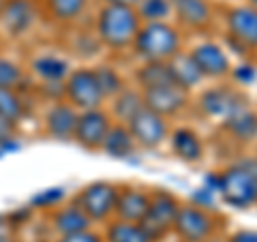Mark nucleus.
Listing matches in <instances>:
<instances>
[{
    "instance_id": "1",
    "label": "nucleus",
    "mask_w": 257,
    "mask_h": 242,
    "mask_svg": "<svg viewBox=\"0 0 257 242\" xmlns=\"http://www.w3.org/2000/svg\"><path fill=\"white\" fill-rule=\"evenodd\" d=\"M142 28V20L135 7L99 5L94 11V37L103 50L124 54L131 52V45Z\"/></svg>"
},
{
    "instance_id": "2",
    "label": "nucleus",
    "mask_w": 257,
    "mask_h": 242,
    "mask_svg": "<svg viewBox=\"0 0 257 242\" xmlns=\"http://www.w3.org/2000/svg\"><path fill=\"white\" fill-rule=\"evenodd\" d=\"M251 94L242 88H236L231 82H210L204 84L191 99V111L202 120L221 125L238 111L251 107Z\"/></svg>"
},
{
    "instance_id": "3",
    "label": "nucleus",
    "mask_w": 257,
    "mask_h": 242,
    "mask_svg": "<svg viewBox=\"0 0 257 242\" xmlns=\"http://www.w3.org/2000/svg\"><path fill=\"white\" fill-rule=\"evenodd\" d=\"M189 37L174 22L142 24L131 45V56L138 62H167L176 54L187 50Z\"/></svg>"
},
{
    "instance_id": "4",
    "label": "nucleus",
    "mask_w": 257,
    "mask_h": 242,
    "mask_svg": "<svg viewBox=\"0 0 257 242\" xmlns=\"http://www.w3.org/2000/svg\"><path fill=\"white\" fill-rule=\"evenodd\" d=\"M225 225L227 216L223 212H208L189 201H182L174 219L172 238L178 242H208L210 238L225 233Z\"/></svg>"
},
{
    "instance_id": "5",
    "label": "nucleus",
    "mask_w": 257,
    "mask_h": 242,
    "mask_svg": "<svg viewBox=\"0 0 257 242\" xmlns=\"http://www.w3.org/2000/svg\"><path fill=\"white\" fill-rule=\"evenodd\" d=\"M172 22L189 39L214 35L219 30V3L216 0H172Z\"/></svg>"
},
{
    "instance_id": "6",
    "label": "nucleus",
    "mask_w": 257,
    "mask_h": 242,
    "mask_svg": "<svg viewBox=\"0 0 257 242\" xmlns=\"http://www.w3.org/2000/svg\"><path fill=\"white\" fill-rule=\"evenodd\" d=\"M182 206V199L174 191L155 187L150 189V204L146 216L140 221L142 229L148 233L152 242H167L172 238L174 219Z\"/></svg>"
},
{
    "instance_id": "7",
    "label": "nucleus",
    "mask_w": 257,
    "mask_h": 242,
    "mask_svg": "<svg viewBox=\"0 0 257 242\" xmlns=\"http://www.w3.org/2000/svg\"><path fill=\"white\" fill-rule=\"evenodd\" d=\"M221 204L229 206L234 210H253L257 208V174L248 172L236 161H229L221 167Z\"/></svg>"
},
{
    "instance_id": "8",
    "label": "nucleus",
    "mask_w": 257,
    "mask_h": 242,
    "mask_svg": "<svg viewBox=\"0 0 257 242\" xmlns=\"http://www.w3.org/2000/svg\"><path fill=\"white\" fill-rule=\"evenodd\" d=\"M187 52L193 58V62L197 64L199 73L204 75L206 84L210 82H227L229 71H231V56L225 52V47L214 35H204L195 37L193 41L187 43Z\"/></svg>"
},
{
    "instance_id": "9",
    "label": "nucleus",
    "mask_w": 257,
    "mask_h": 242,
    "mask_svg": "<svg viewBox=\"0 0 257 242\" xmlns=\"http://www.w3.org/2000/svg\"><path fill=\"white\" fill-rule=\"evenodd\" d=\"M219 32L234 37L257 56V9L244 0L219 3Z\"/></svg>"
},
{
    "instance_id": "10",
    "label": "nucleus",
    "mask_w": 257,
    "mask_h": 242,
    "mask_svg": "<svg viewBox=\"0 0 257 242\" xmlns=\"http://www.w3.org/2000/svg\"><path fill=\"white\" fill-rule=\"evenodd\" d=\"M64 86V101L71 103L77 111L105 107V96L96 79L94 67H77L71 69L69 77L62 82Z\"/></svg>"
},
{
    "instance_id": "11",
    "label": "nucleus",
    "mask_w": 257,
    "mask_h": 242,
    "mask_svg": "<svg viewBox=\"0 0 257 242\" xmlns=\"http://www.w3.org/2000/svg\"><path fill=\"white\" fill-rule=\"evenodd\" d=\"M118 199V184L109 180H96L86 184L75 195V204L82 208L84 214L92 225H105L114 219Z\"/></svg>"
},
{
    "instance_id": "12",
    "label": "nucleus",
    "mask_w": 257,
    "mask_h": 242,
    "mask_svg": "<svg viewBox=\"0 0 257 242\" xmlns=\"http://www.w3.org/2000/svg\"><path fill=\"white\" fill-rule=\"evenodd\" d=\"M126 127L131 131L135 144H138V148L146 152H155L163 148L172 131L170 120L159 116L157 111H152L148 107H144Z\"/></svg>"
},
{
    "instance_id": "13",
    "label": "nucleus",
    "mask_w": 257,
    "mask_h": 242,
    "mask_svg": "<svg viewBox=\"0 0 257 242\" xmlns=\"http://www.w3.org/2000/svg\"><path fill=\"white\" fill-rule=\"evenodd\" d=\"M142 92H144V103H146V107L157 111L159 116L167 118L170 123L191 114L193 94H187L174 84L148 88V90H142Z\"/></svg>"
},
{
    "instance_id": "14",
    "label": "nucleus",
    "mask_w": 257,
    "mask_h": 242,
    "mask_svg": "<svg viewBox=\"0 0 257 242\" xmlns=\"http://www.w3.org/2000/svg\"><path fill=\"white\" fill-rule=\"evenodd\" d=\"M165 146L170 148L172 157L184 165H199L204 161L206 148H208L204 135L187 123L172 125V131Z\"/></svg>"
},
{
    "instance_id": "15",
    "label": "nucleus",
    "mask_w": 257,
    "mask_h": 242,
    "mask_svg": "<svg viewBox=\"0 0 257 242\" xmlns=\"http://www.w3.org/2000/svg\"><path fill=\"white\" fill-rule=\"evenodd\" d=\"M111 123H114V120H111L107 107L79 111L73 142H77L84 150H92V152L101 150L103 140H105Z\"/></svg>"
},
{
    "instance_id": "16",
    "label": "nucleus",
    "mask_w": 257,
    "mask_h": 242,
    "mask_svg": "<svg viewBox=\"0 0 257 242\" xmlns=\"http://www.w3.org/2000/svg\"><path fill=\"white\" fill-rule=\"evenodd\" d=\"M216 133L223 135L231 146H236L238 152L253 148L257 142V107L251 105L223 120L221 125H216Z\"/></svg>"
},
{
    "instance_id": "17",
    "label": "nucleus",
    "mask_w": 257,
    "mask_h": 242,
    "mask_svg": "<svg viewBox=\"0 0 257 242\" xmlns=\"http://www.w3.org/2000/svg\"><path fill=\"white\" fill-rule=\"evenodd\" d=\"M150 187L144 184H118V199L114 219L140 223L148 212Z\"/></svg>"
},
{
    "instance_id": "18",
    "label": "nucleus",
    "mask_w": 257,
    "mask_h": 242,
    "mask_svg": "<svg viewBox=\"0 0 257 242\" xmlns=\"http://www.w3.org/2000/svg\"><path fill=\"white\" fill-rule=\"evenodd\" d=\"M79 111L67 101H54L45 111V133L56 142H71L75 135Z\"/></svg>"
},
{
    "instance_id": "19",
    "label": "nucleus",
    "mask_w": 257,
    "mask_h": 242,
    "mask_svg": "<svg viewBox=\"0 0 257 242\" xmlns=\"http://www.w3.org/2000/svg\"><path fill=\"white\" fill-rule=\"evenodd\" d=\"M167 69H170L174 86H178L180 90H184L187 94H195L199 88L206 84L204 75L199 73L197 64L193 62L187 50H182L180 54H176L174 58L167 60Z\"/></svg>"
},
{
    "instance_id": "20",
    "label": "nucleus",
    "mask_w": 257,
    "mask_h": 242,
    "mask_svg": "<svg viewBox=\"0 0 257 242\" xmlns=\"http://www.w3.org/2000/svg\"><path fill=\"white\" fill-rule=\"evenodd\" d=\"M107 103H109L107 111H109L111 120H114V123H122V125H128L144 107H146V103H144V92L133 84L122 88V90H120L114 99H109Z\"/></svg>"
},
{
    "instance_id": "21",
    "label": "nucleus",
    "mask_w": 257,
    "mask_h": 242,
    "mask_svg": "<svg viewBox=\"0 0 257 242\" xmlns=\"http://www.w3.org/2000/svg\"><path fill=\"white\" fill-rule=\"evenodd\" d=\"M0 20L11 35H24L37 20L35 5L32 0H7Z\"/></svg>"
},
{
    "instance_id": "22",
    "label": "nucleus",
    "mask_w": 257,
    "mask_h": 242,
    "mask_svg": "<svg viewBox=\"0 0 257 242\" xmlns=\"http://www.w3.org/2000/svg\"><path fill=\"white\" fill-rule=\"evenodd\" d=\"M138 144H135L128 127L122 123H111L109 131L103 140L101 152H105L109 159H131L138 152Z\"/></svg>"
},
{
    "instance_id": "23",
    "label": "nucleus",
    "mask_w": 257,
    "mask_h": 242,
    "mask_svg": "<svg viewBox=\"0 0 257 242\" xmlns=\"http://www.w3.org/2000/svg\"><path fill=\"white\" fill-rule=\"evenodd\" d=\"M52 225H54V231L58 233V236H69V233H77V231L92 227L90 219L84 214V210L75 204V201L73 204L56 208L54 214H52Z\"/></svg>"
},
{
    "instance_id": "24",
    "label": "nucleus",
    "mask_w": 257,
    "mask_h": 242,
    "mask_svg": "<svg viewBox=\"0 0 257 242\" xmlns=\"http://www.w3.org/2000/svg\"><path fill=\"white\" fill-rule=\"evenodd\" d=\"M131 84L138 86L140 90H148V88L167 86L174 84L167 62H138L131 71Z\"/></svg>"
},
{
    "instance_id": "25",
    "label": "nucleus",
    "mask_w": 257,
    "mask_h": 242,
    "mask_svg": "<svg viewBox=\"0 0 257 242\" xmlns=\"http://www.w3.org/2000/svg\"><path fill=\"white\" fill-rule=\"evenodd\" d=\"M32 71L45 84H62L71 73V64L64 56L58 54H41L32 62Z\"/></svg>"
},
{
    "instance_id": "26",
    "label": "nucleus",
    "mask_w": 257,
    "mask_h": 242,
    "mask_svg": "<svg viewBox=\"0 0 257 242\" xmlns=\"http://www.w3.org/2000/svg\"><path fill=\"white\" fill-rule=\"evenodd\" d=\"M101 233L105 242H152L140 223L120 221V219L107 221Z\"/></svg>"
},
{
    "instance_id": "27",
    "label": "nucleus",
    "mask_w": 257,
    "mask_h": 242,
    "mask_svg": "<svg viewBox=\"0 0 257 242\" xmlns=\"http://www.w3.org/2000/svg\"><path fill=\"white\" fill-rule=\"evenodd\" d=\"M94 73H96V79H99V86L103 90L105 101L114 99V96L122 90V88H126L128 84H131V79H128L118 67H114V64H109V62L96 64Z\"/></svg>"
},
{
    "instance_id": "28",
    "label": "nucleus",
    "mask_w": 257,
    "mask_h": 242,
    "mask_svg": "<svg viewBox=\"0 0 257 242\" xmlns=\"http://www.w3.org/2000/svg\"><path fill=\"white\" fill-rule=\"evenodd\" d=\"M45 7L54 20L71 24L77 22L88 11L90 0H45Z\"/></svg>"
},
{
    "instance_id": "29",
    "label": "nucleus",
    "mask_w": 257,
    "mask_h": 242,
    "mask_svg": "<svg viewBox=\"0 0 257 242\" xmlns=\"http://www.w3.org/2000/svg\"><path fill=\"white\" fill-rule=\"evenodd\" d=\"M142 24H152V22H172L174 11H172V0H140L135 5Z\"/></svg>"
},
{
    "instance_id": "30",
    "label": "nucleus",
    "mask_w": 257,
    "mask_h": 242,
    "mask_svg": "<svg viewBox=\"0 0 257 242\" xmlns=\"http://www.w3.org/2000/svg\"><path fill=\"white\" fill-rule=\"evenodd\" d=\"M236 88H242L248 92V88L257 84V58H248V60H236L231 64L229 71V79Z\"/></svg>"
},
{
    "instance_id": "31",
    "label": "nucleus",
    "mask_w": 257,
    "mask_h": 242,
    "mask_svg": "<svg viewBox=\"0 0 257 242\" xmlns=\"http://www.w3.org/2000/svg\"><path fill=\"white\" fill-rule=\"evenodd\" d=\"M26 114L22 99L13 88H0V116L5 120H9L11 125H18Z\"/></svg>"
},
{
    "instance_id": "32",
    "label": "nucleus",
    "mask_w": 257,
    "mask_h": 242,
    "mask_svg": "<svg viewBox=\"0 0 257 242\" xmlns=\"http://www.w3.org/2000/svg\"><path fill=\"white\" fill-rule=\"evenodd\" d=\"M187 201L193 206H197V208H202V210H208V212H221V206H223L219 193L206 189L204 184H199V187L193 189Z\"/></svg>"
},
{
    "instance_id": "33",
    "label": "nucleus",
    "mask_w": 257,
    "mask_h": 242,
    "mask_svg": "<svg viewBox=\"0 0 257 242\" xmlns=\"http://www.w3.org/2000/svg\"><path fill=\"white\" fill-rule=\"evenodd\" d=\"M216 39L221 41V45L225 47V52H227L231 56V60H248V58H255V54L248 50L246 45H242L240 41H236L234 37H229V35H225V32H219L216 30Z\"/></svg>"
},
{
    "instance_id": "34",
    "label": "nucleus",
    "mask_w": 257,
    "mask_h": 242,
    "mask_svg": "<svg viewBox=\"0 0 257 242\" xmlns=\"http://www.w3.org/2000/svg\"><path fill=\"white\" fill-rule=\"evenodd\" d=\"M64 197H67V191L62 187H52V189L39 191L37 195L30 199V204L35 208H56Z\"/></svg>"
},
{
    "instance_id": "35",
    "label": "nucleus",
    "mask_w": 257,
    "mask_h": 242,
    "mask_svg": "<svg viewBox=\"0 0 257 242\" xmlns=\"http://www.w3.org/2000/svg\"><path fill=\"white\" fill-rule=\"evenodd\" d=\"M22 69L15 62L0 58V88H15L22 82Z\"/></svg>"
},
{
    "instance_id": "36",
    "label": "nucleus",
    "mask_w": 257,
    "mask_h": 242,
    "mask_svg": "<svg viewBox=\"0 0 257 242\" xmlns=\"http://www.w3.org/2000/svg\"><path fill=\"white\" fill-rule=\"evenodd\" d=\"M56 242H105L103 240V233L96 229H84L77 233H69V236H58Z\"/></svg>"
},
{
    "instance_id": "37",
    "label": "nucleus",
    "mask_w": 257,
    "mask_h": 242,
    "mask_svg": "<svg viewBox=\"0 0 257 242\" xmlns=\"http://www.w3.org/2000/svg\"><path fill=\"white\" fill-rule=\"evenodd\" d=\"M225 242H257V227H236L225 231Z\"/></svg>"
},
{
    "instance_id": "38",
    "label": "nucleus",
    "mask_w": 257,
    "mask_h": 242,
    "mask_svg": "<svg viewBox=\"0 0 257 242\" xmlns=\"http://www.w3.org/2000/svg\"><path fill=\"white\" fill-rule=\"evenodd\" d=\"M221 182H223V176H221V167H216V169H208V172L204 174V178H202V184L206 189H210L214 193H219L221 191Z\"/></svg>"
},
{
    "instance_id": "39",
    "label": "nucleus",
    "mask_w": 257,
    "mask_h": 242,
    "mask_svg": "<svg viewBox=\"0 0 257 242\" xmlns=\"http://www.w3.org/2000/svg\"><path fill=\"white\" fill-rule=\"evenodd\" d=\"M13 129H15V125H11L9 120H5L0 116V144L13 140Z\"/></svg>"
},
{
    "instance_id": "40",
    "label": "nucleus",
    "mask_w": 257,
    "mask_h": 242,
    "mask_svg": "<svg viewBox=\"0 0 257 242\" xmlns=\"http://www.w3.org/2000/svg\"><path fill=\"white\" fill-rule=\"evenodd\" d=\"M99 5H120V7H135L140 0H96Z\"/></svg>"
},
{
    "instance_id": "41",
    "label": "nucleus",
    "mask_w": 257,
    "mask_h": 242,
    "mask_svg": "<svg viewBox=\"0 0 257 242\" xmlns=\"http://www.w3.org/2000/svg\"><path fill=\"white\" fill-rule=\"evenodd\" d=\"M208 242H225V236H223V233H221V236H214V238H210V240H208Z\"/></svg>"
},
{
    "instance_id": "42",
    "label": "nucleus",
    "mask_w": 257,
    "mask_h": 242,
    "mask_svg": "<svg viewBox=\"0 0 257 242\" xmlns=\"http://www.w3.org/2000/svg\"><path fill=\"white\" fill-rule=\"evenodd\" d=\"M244 3H246V5H251L253 9H257V0H244Z\"/></svg>"
},
{
    "instance_id": "43",
    "label": "nucleus",
    "mask_w": 257,
    "mask_h": 242,
    "mask_svg": "<svg viewBox=\"0 0 257 242\" xmlns=\"http://www.w3.org/2000/svg\"><path fill=\"white\" fill-rule=\"evenodd\" d=\"M251 155H253V157H255V159H257V142H255V146H253V148H251Z\"/></svg>"
},
{
    "instance_id": "44",
    "label": "nucleus",
    "mask_w": 257,
    "mask_h": 242,
    "mask_svg": "<svg viewBox=\"0 0 257 242\" xmlns=\"http://www.w3.org/2000/svg\"><path fill=\"white\" fill-rule=\"evenodd\" d=\"M0 242H11L9 238H5V236H0Z\"/></svg>"
},
{
    "instance_id": "45",
    "label": "nucleus",
    "mask_w": 257,
    "mask_h": 242,
    "mask_svg": "<svg viewBox=\"0 0 257 242\" xmlns=\"http://www.w3.org/2000/svg\"><path fill=\"white\" fill-rule=\"evenodd\" d=\"M216 3H221V0H216Z\"/></svg>"
},
{
    "instance_id": "46",
    "label": "nucleus",
    "mask_w": 257,
    "mask_h": 242,
    "mask_svg": "<svg viewBox=\"0 0 257 242\" xmlns=\"http://www.w3.org/2000/svg\"><path fill=\"white\" fill-rule=\"evenodd\" d=\"M255 58H257V56H255Z\"/></svg>"
}]
</instances>
